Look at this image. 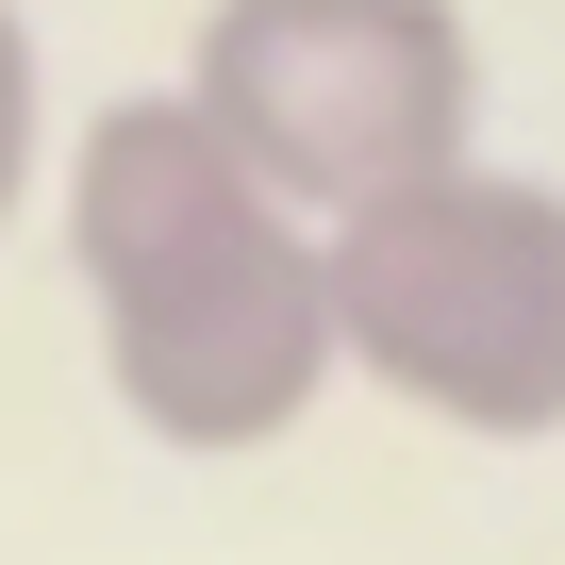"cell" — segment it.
<instances>
[{"label":"cell","mask_w":565,"mask_h":565,"mask_svg":"<svg viewBox=\"0 0 565 565\" xmlns=\"http://www.w3.org/2000/svg\"><path fill=\"white\" fill-rule=\"evenodd\" d=\"M67 266H84V317H100V383L150 449L233 466L282 449L333 383V216H300L216 117L200 84H134L67 134Z\"/></svg>","instance_id":"1"},{"label":"cell","mask_w":565,"mask_h":565,"mask_svg":"<svg viewBox=\"0 0 565 565\" xmlns=\"http://www.w3.org/2000/svg\"><path fill=\"white\" fill-rule=\"evenodd\" d=\"M333 333L350 383H383L433 433L548 449L565 433V183L532 167H416L333 216Z\"/></svg>","instance_id":"2"},{"label":"cell","mask_w":565,"mask_h":565,"mask_svg":"<svg viewBox=\"0 0 565 565\" xmlns=\"http://www.w3.org/2000/svg\"><path fill=\"white\" fill-rule=\"evenodd\" d=\"M183 84L300 216H350L482 150V51L449 0H216Z\"/></svg>","instance_id":"3"},{"label":"cell","mask_w":565,"mask_h":565,"mask_svg":"<svg viewBox=\"0 0 565 565\" xmlns=\"http://www.w3.org/2000/svg\"><path fill=\"white\" fill-rule=\"evenodd\" d=\"M34 150H51V67L18 34V0H0V233H18V200H34Z\"/></svg>","instance_id":"4"}]
</instances>
